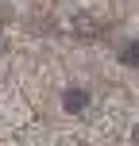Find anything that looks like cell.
<instances>
[{
    "label": "cell",
    "instance_id": "1",
    "mask_svg": "<svg viewBox=\"0 0 139 146\" xmlns=\"http://www.w3.org/2000/svg\"><path fill=\"white\" fill-rule=\"evenodd\" d=\"M62 104H66V111H77V108H85V104H89V96L81 92V88H66Z\"/></svg>",
    "mask_w": 139,
    "mask_h": 146
}]
</instances>
